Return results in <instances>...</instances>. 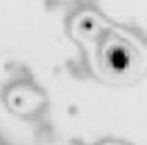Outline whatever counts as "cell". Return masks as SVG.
<instances>
[{
  "mask_svg": "<svg viewBox=\"0 0 147 145\" xmlns=\"http://www.w3.org/2000/svg\"><path fill=\"white\" fill-rule=\"evenodd\" d=\"M109 145H120V143H109Z\"/></svg>",
  "mask_w": 147,
  "mask_h": 145,
  "instance_id": "6da1fadb",
  "label": "cell"
}]
</instances>
